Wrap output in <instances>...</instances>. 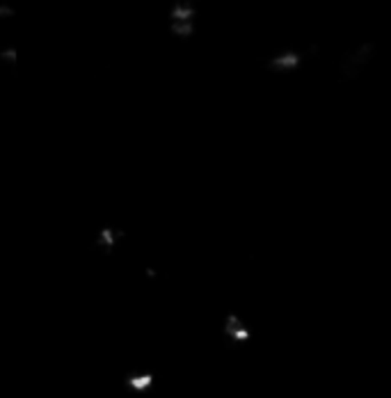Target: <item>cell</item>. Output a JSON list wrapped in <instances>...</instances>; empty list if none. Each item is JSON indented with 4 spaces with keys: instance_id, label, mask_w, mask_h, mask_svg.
Masks as SVG:
<instances>
[{
    "instance_id": "1",
    "label": "cell",
    "mask_w": 391,
    "mask_h": 398,
    "mask_svg": "<svg viewBox=\"0 0 391 398\" xmlns=\"http://www.w3.org/2000/svg\"><path fill=\"white\" fill-rule=\"evenodd\" d=\"M224 334L236 344H247L249 339H252V330H249V325L243 320V316L229 314L227 320H224Z\"/></svg>"
},
{
    "instance_id": "2",
    "label": "cell",
    "mask_w": 391,
    "mask_h": 398,
    "mask_svg": "<svg viewBox=\"0 0 391 398\" xmlns=\"http://www.w3.org/2000/svg\"><path fill=\"white\" fill-rule=\"evenodd\" d=\"M152 376H149V373H145V376H138V378H131L128 380V385L133 387V389H138V392H142V389H147V387H152Z\"/></svg>"
}]
</instances>
